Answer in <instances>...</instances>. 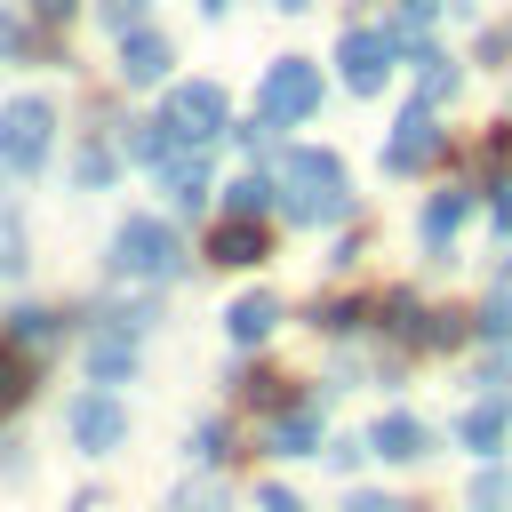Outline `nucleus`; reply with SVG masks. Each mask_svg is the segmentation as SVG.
<instances>
[{
    "label": "nucleus",
    "instance_id": "28",
    "mask_svg": "<svg viewBox=\"0 0 512 512\" xmlns=\"http://www.w3.org/2000/svg\"><path fill=\"white\" fill-rule=\"evenodd\" d=\"M232 144H240L248 160H280V120H264V112H256V120H232Z\"/></svg>",
    "mask_w": 512,
    "mask_h": 512
},
{
    "label": "nucleus",
    "instance_id": "22",
    "mask_svg": "<svg viewBox=\"0 0 512 512\" xmlns=\"http://www.w3.org/2000/svg\"><path fill=\"white\" fill-rule=\"evenodd\" d=\"M32 384H40V352H24V344L0 336V416H16L32 400Z\"/></svg>",
    "mask_w": 512,
    "mask_h": 512
},
{
    "label": "nucleus",
    "instance_id": "8",
    "mask_svg": "<svg viewBox=\"0 0 512 512\" xmlns=\"http://www.w3.org/2000/svg\"><path fill=\"white\" fill-rule=\"evenodd\" d=\"M112 80H120V88H168V80H176V32H160V24L128 32V40H120Z\"/></svg>",
    "mask_w": 512,
    "mask_h": 512
},
{
    "label": "nucleus",
    "instance_id": "25",
    "mask_svg": "<svg viewBox=\"0 0 512 512\" xmlns=\"http://www.w3.org/2000/svg\"><path fill=\"white\" fill-rule=\"evenodd\" d=\"M0 328H8V344L40 352V344H56V336H64V312H56V304H16V312H8Z\"/></svg>",
    "mask_w": 512,
    "mask_h": 512
},
{
    "label": "nucleus",
    "instance_id": "36",
    "mask_svg": "<svg viewBox=\"0 0 512 512\" xmlns=\"http://www.w3.org/2000/svg\"><path fill=\"white\" fill-rule=\"evenodd\" d=\"M256 512H304V496H296V488H280V480H272V488H256Z\"/></svg>",
    "mask_w": 512,
    "mask_h": 512
},
{
    "label": "nucleus",
    "instance_id": "9",
    "mask_svg": "<svg viewBox=\"0 0 512 512\" xmlns=\"http://www.w3.org/2000/svg\"><path fill=\"white\" fill-rule=\"evenodd\" d=\"M120 440H128V408H120V392H112V384L80 392V400H72V448H80V456H112Z\"/></svg>",
    "mask_w": 512,
    "mask_h": 512
},
{
    "label": "nucleus",
    "instance_id": "12",
    "mask_svg": "<svg viewBox=\"0 0 512 512\" xmlns=\"http://www.w3.org/2000/svg\"><path fill=\"white\" fill-rule=\"evenodd\" d=\"M400 64L416 72V96H424V104H456V88H464V56H448L440 40L416 32V40L400 48Z\"/></svg>",
    "mask_w": 512,
    "mask_h": 512
},
{
    "label": "nucleus",
    "instance_id": "16",
    "mask_svg": "<svg viewBox=\"0 0 512 512\" xmlns=\"http://www.w3.org/2000/svg\"><path fill=\"white\" fill-rule=\"evenodd\" d=\"M280 320H288V304H280L272 288H248V296H232V304H224V344L256 352V344H264V336H272Z\"/></svg>",
    "mask_w": 512,
    "mask_h": 512
},
{
    "label": "nucleus",
    "instance_id": "18",
    "mask_svg": "<svg viewBox=\"0 0 512 512\" xmlns=\"http://www.w3.org/2000/svg\"><path fill=\"white\" fill-rule=\"evenodd\" d=\"M152 184L168 192V216H200V208H208V192H216V176H208V152H184V160L152 168Z\"/></svg>",
    "mask_w": 512,
    "mask_h": 512
},
{
    "label": "nucleus",
    "instance_id": "20",
    "mask_svg": "<svg viewBox=\"0 0 512 512\" xmlns=\"http://www.w3.org/2000/svg\"><path fill=\"white\" fill-rule=\"evenodd\" d=\"M264 456H280V464H288V456H320V416H312L304 400H296V408H280V416H272V432H264Z\"/></svg>",
    "mask_w": 512,
    "mask_h": 512
},
{
    "label": "nucleus",
    "instance_id": "14",
    "mask_svg": "<svg viewBox=\"0 0 512 512\" xmlns=\"http://www.w3.org/2000/svg\"><path fill=\"white\" fill-rule=\"evenodd\" d=\"M88 384H128L136 368H144V336L136 328H112V320H96V336H88Z\"/></svg>",
    "mask_w": 512,
    "mask_h": 512
},
{
    "label": "nucleus",
    "instance_id": "1",
    "mask_svg": "<svg viewBox=\"0 0 512 512\" xmlns=\"http://www.w3.org/2000/svg\"><path fill=\"white\" fill-rule=\"evenodd\" d=\"M272 184H280V208L272 216H288L296 232H328V224L352 216V168L328 144H280Z\"/></svg>",
    "mask_w": 512,
    "mask_h": 512
},
{
    "label": "nucleus",
    "instance_id": "39",
    "mask_svg": "<svg viewBox=\"0 0 512 512\" xmlns=\"http://www.w3.org/2000/svg\"><path fill=\"white\" fill-rule=\"evenodd\" d=\"M192 8H200L208 24H224V16H232V0H192Z\"/></svg>",
    "mask_w": 512,
    "mask_h": 512
},
{
    "label": "nucleus",
    "instance_id": "43",
    "mask_svg": "<svg viewBox=\"0 0 512 512\" xmlns=\"http://www.w3.org/2000/svg\"><path fill=\"white\" fill-rule=\"evenodd\" d=\"M504 32H512V24H504Z\"/></svg>",
    "mask_w": 512,
    "mask_h": 512
},
{
    "label": "nucleus",
    "instance_id": "10",
    "mask_svg": "<svg viewBox=\"0 0 512 512\" xmlns=\"http://www.w3.org/2000/svg\"><path fill=\"white\" fill-rule=\"evenodd\" d=\"M272 256V224L264 216H216V232H208V264L216 272H256Z\"/></svg>",
    "mask_w": 512,
    "mask_h": 512
},
{
    "label": "nucleus",
    "instance_id": "13",
    "mask_svg": "<svg viewBox=\"0 0 512 512\" xmlns=\"http://www.w3.org/2000/svg\"><path fill=\"white\" fill-rule=\"evenodd\" d=\"M120 152H128L136 168H168V160H184L192 144H184V128H176V112L160 104V112H144V120L120 128Z\"/></svg>",
    "mask_w": 512,
    "mask_h": 512
},
{
    "label": "nucleus",
    "instance_id": "41",
    "mask_svg": "<svg viewBox=\"0 0 512 512\" xmlns=\"http://www.w3.org/2000/svg\"><path fill=\"white\" fill-rule=\"evenodd\" d=\"M0 272H8V248H0Z\"/></svg>",
    "mask_w": 512,
    "mask_h": 512
},
{
    "label": "nucleus",
    "instance_id": "37",
    "mask_svg": "<svg viewBox=\"0 0 512 512\" xmlns=\"http://www.w3.org/2000/svg\"><path fill=\"white\" fill-rule=\"evenodd\" d=\"M440 8H448V0H400V16H408V24H416V32H424V24H432V16H440Z\"/></svg>",
    "mask_w": 512,
    "mask_h": 512
},
{
    "label": "nucleus",
    "instance_id": "38",
    "mask_svg": "<svg viewBox=\"0 0 512 512\" xmlns=\"http://www.w3.org/2000/svg\"><path fill=\"white\" fill-rule=\"evenodd\" d=\"M344 512H400V504H392V496H352Z\"/></svg>",
    "mask_w": 512,
    "mask_h": 512
},
{
    "label": "nucleus",
    "instance_id": "32",
    "mask_svg": "<svg viewBox=\"0 0 512 512\" xmlns=\"http://www.w3.org/2000/svg\"><path fill=\"white\" fill-rule=\"evenodd\" d=\"M472 64L480 72H504L512 64V32H472Z\"/></svg>",
    "mask_w": 512,
    "mask_h": 512
},
{
    "label": "nucleus",
    "instance_id": "15",
    "mask_svg": "<svg viewBox=\"0 0 512 512\" xmlns=\"http://www.w3.org/2000/svg\"><path fill=\"white\" fill-rule=\"evenodd\" d=\"M368 456H384V464H424V456H432V424L408 416V408H384V416L368 424Z\"/></svg>",
    "mask_w": 512,
    "mask_h": 512
},
{
    "label": "nucleus",
    "instance_id": "31",
    "mask_svg": "<svg viewBox=\"0 0 512 512\" xmlns=\"http://www.w3.org/2000/svg\"><path fill=\"white\" fill-rule=\"evenodd\" d=\"M88 0H24V16H32V32H64L72 16H80Z\"/></svg>",
    "mask_w": 512,
    "mask_h": 512
},
{
    "label": "nucleus",
    "instance_id": "30",
    "mask_svg": "<svg viewBox=\"0 0 512 512\" xmlns=\"http://www.w3.org/2000/svg\"><path fill=\"white\" fill-rule=\"evenodd\" d=\"M472 336H480V344H512V296L472 304Z\"/></svg>",
    "mask_w": 512,
    "mask_h": 512
},
{
    "label": "nucleus",
    "instance_id": "40",
    "mask_svg": "<svg viewBox=\"0 0 512 512\" xmlns=\"http://www.w3.org/2000/svg\"><path fill=\"white\" fill-rule=\"evenodd\" d=\"M272 8H280V16H304V8H312V0H272Z\"/></svg>",
    "mask_w": 512,
    "mask_h": 512
},
{
    "label": "nucleus",
    "instance_id": "34",
    "mask_svg": "<svg viewBox=\"0 0 512 512\" xmlns=\"http://www.w3.org/2000/svg\"><path fill=\"white\" fill-rule=\"evenodd\" d=\"M360 248H368V232H360V224H352V232H344V240H336V248H328V272H352V264H360Z\"/></svg>",
    "mask_w": 512,
    "mask_h": 512
},
{
    "label": "nucleus",
    "instance_id": "5",
    "mask_svg": "<svg viewBox=\"0 0 512 512\" xmlns=\"http://www.w3.org/2000/svg\"><path fill=\"white\" fill-rule=\"evenodd\" d=\"M440 160H448L440 104L408 96V104L392 112V128H384V152H376V168H384V176H424V168H440Z\"/></svg>",
    "mask_w": 512,
    "mask_h": 512
},
{
    "label": "nucleus",
    "instance_id": "35",
    "mask_svg": "<svg viewBox=\"0 0 512 512\" xmlns=\"http://www.w3.org/2000/svg\"><path fill=\"white\" fill-rule=\"evenodd\" d=\"M488 224H496V232H512V176H496V184H488Z\"/></svg>",
    "mask_w": 512,
    "mask_h": 512
},
{
    "label": "nucleus",
    "instance_id": "27",
    "mask_svg": "<svg viewBox=\"0 0 512 512\" xmlns=\"http://www.w3.org/2000/svg\"><path fill=\"white\" fill-rule=\"evenodd\" d=\"M88 24L120 48L128 32H144V24H152V0H88Z\"/></svg>",
    "mask_w": 512,
    "mask_h": 512
},
{
    "label": "nucleus",
    "instance_id": "24",
    "mask_svg": "<svg viewBox=\"0 0 512 512\" xmlns=\"http://www.w3.org/2000/svg\"><path fill=\"white\" fill-rule=\"evenodd\" d=\"M312 328H320V336H368V328H376V304H368V296H320V304H312Z\"/></svg>",
    "mask_w": 512,
    "mask_h": 512
},
{
    "label": "nucleus",
    "instance_id": "23",
    "mask_svg": "<svg viewBox=\"0 0 512 512\" xmlns=\"http://www.w3.org/2000/svg\"><path fill=\"white\" fill-rule=\"evenodd\" d=\"M272 208H280V184H272L264 168L224 176V216H272Z\"/></svg>",
    "mask_w": 512,
    "mask_h": 512
},
{
    "label": "nucleus",
    "instance_id": "33",
    "mask_svg": "<svg viewBox=\"0 0 512 512\" xmlns=\"http://www.w3.org/2000/svg\"><path fill=\"white\" fill-rule=\"evenodd\" d=\"M320 456H328L336 472H352V464L368 456V432H352V440H320Z\"/></svg>",
    "mask_w": 512,
    "mask_h": 512
},
{
    "label": "nucleus",
    "instance_id": "6",
    "mask_svg": "<svg viewBox=\"0 0 512 512\" xmlns=\"http://www.w3.org/2000/svg\"><path fill=\"white\" fill-rule=\"evenodd\" d=\"M320 96H328V80H320L312 56H272L264 80H256V112L280 120V128H304V120L320 112Z\"/></svg>",
    "mask_w": 512,
    "mask_h": 512
},
{
    "label": "nucleus",
    "instance_id": "3",
    "mask_svg": "<svg viewBox=\"0 0 512 512\" xmlns=\"http://www.w3.org/2000/svg\"><path fill=\"white\" fill-rule=\"evenodd\" d=\"M56 128H64V112H56V96H8L0 104V176H16V184H32L48 160H56Z\"/></svg>",
    "mask_w": 512,
    "mask_h": 512
},
{
    "label": "nucleus",
    "instance_id": "29",
    "mask_svg": "<svg viewBox=\"0 0 512 512\" xmlns=\"http://www.w3.org/2000/svg\"><path fill=\"white\" fill-rule=\"evenodd\" d=\"M184 456H192V464H232V424H216V416H208V424H192Z\"/></svg>",
    "mask_w": 512,
    "mask_h": 512
},
{
    "label": "nucleus",
    "instance_id": "19",
    "mask_svg": "<svg viewBox=\"0 0 512 512\" xmlns=\"http://www.w3.org/2000/svg\"><path fill=\"white\" fill-rule=\"evenodd\" d=\"M424 304H416V288H392V296H376V328L400 344V352H424Z\"/></svg>",
    "mask_w": 512,
    "mask_h": 512
},
{
    "label": "nucleus",
    "instance_id": "4",
    "mask_svg": "<svg viewBox=\"0 0 512 512\" xmlns=\"http://www.w3.org/2000/svg\"><path fill=\"white\" fill-rule=\"evenodd\" d=\"M328 64H336L344 96H352V104H368V96H384V88H392V64H400V32H392V24H352V16H344V32H336Z\"/></svg>",
    "mask_w": 512,
    "mask_h": 512
},
{
    "label": "nucleus",
    "instance_id": "2",
    "mask_svg": "<svg viewBox=\"0 0 512 512\" xmlns=\"http://www.w3.org/2000/svg\"><path fill=\"white\" fill-rule=\"evenodd\" d=\"M184 272H192V256H184V240H176V216H160V208H136V216H120V224H112L104 280L168 288V280H184Z\"/></svg>",
    "mask_w": 512,
    "mask_h": 512
},
{
    "label": "nucleus",
    "instance_id": "11",
    "mask_svg": "<svg viewBox=\"0 0 512 512\" xmlns=\"http://www.w3.org/2000/svg\"><path fill=\"white\" fill-rule=\"evenodd\" d=\"M480 208V184H440L424 208H416V240L432 248V256H448L456 248V232H464V216Z\"/></svg>",
    "mask_w": 512,
    "mask_h": 512
},
{
    "label": "nucleus",
    "instance_id": "42",
    "mask_svg": "<svg viewBox=\"0 0 512 512\" xmlns=\"http://www.w3.org/2000/svg\"><path fill=\"white\" fill-rule=\"evenodd\" d=\"M504 272H512V256H504Z\"/></svg>",
    "mask_w": 512,
    "mask_h": 512
},
{
    "label": "nucleus",
    "instance_id": "26",
    "mask_svg": "<svg viewBox=\"0 0 512 512\" xmlns=\"http://www.w3.org/2000/svg\"><path fill=\"white\" fill-rule=\"evenodd\" d=\"M240 400L248 408H264V416H280V408H296V376H280V368H240Z\"/></svg>",
    "mask_w": 512,
    "mask_h": 512
},
{
    "label": "nucleus",
    "instance_id": "7",
    "mask_svg": "<svg viewBox=\"0 0 512 512\" xmlns=\"http://www.w3.org/2000/svg\"><path fill=\"white\" fill-rule=\"evenodd\" d=\"M168 112H176V128H184L192 152H208V144L232 136V96H224V80H168Z\"/></svg>",
    "mask_w": 512,
    "mask_h": 512
},
{
    "label": "nucleus",
    "instance_id": "21",
    "mask_svg": "<svg viewBox=\"0 0 512 512\" xmlns=\"http://www.w3.org/2000/svg\"><path fill=\"white\" fill-rule=\"evenodd\" d=\"M120 160H128V152H120L112 136H88V144L72 152V168H64V176H72V192H104V184L120 176Z\"/></svg>",
    "mask_w": 512,
    "mask_h": 512
},
{
    "label": "nucleus",
    "instance_id": "17",
    "mask_svg": "<svg viewBox=\"0 0 512 512\" xmlns=\"http://www.w3.org/2000/svg\"><path fill=\"white\" fill-rule=\"evenodd\" d=\"M504 432H512V400H504V392H480V400L456 416V448H472L480 464L504 456Z\"/></svg>",
    "mask_w": 512,
    "mask_h": 512
}]
</instances>
